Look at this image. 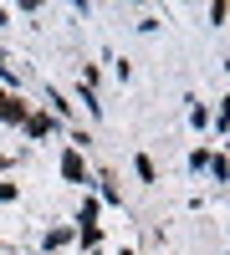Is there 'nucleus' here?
Here are the masks:
<instances>
[{
    "instance_id": "3",
    "label": "nucleus",
    "mask_w": 230,
    "mask_h": 255,
    "mask_svg": "<svg viewBox=\"0 0 230 255\" xmlns=\"http://www.w3.org/2000/svg\"><path fill=\"white\" fill-rule=\"evenodd\" d=\"M26 133H31V138H46V133H51V118H46V113H26Z\"/></svg>"
},
{
    "instance_id": "1",
    "label": "nucleus",
    "mask_w": 230,
    "mask_h": 255,
    "mask_svg": "<svg viewBox=\"0 0 230 255\" xmlns=\"http://www.w3.org/2000/svg\"><path fill=\"white\" fill-rule=\"evenodd\" d=\"M61 179L87 184V163H82V153H77V148H67V153H61Z\"/></svg>"
},
{
    "instance_id": "4",
    "label": "nucleus",
    "mask_w": 230,
    "mask_h": 255,
    "mask_svg": "<svg viewBox=\"0 0 230 255\" xmlns=\"http://www.w3.org/2000/svg\"><path fill=\"white\" fill-rule=\"evenodd\" d=\"M0 82H15V72L5 67V56H0Z\"/></svg>"
},
{
    "instance_id": "2",
    "label": "nucleus",
    "mask_w": 230,
    "mask_h": 255,
    "mask_svg": "<svg viewBox=\"0 0 230 255\" xmlns=\"http://www.w3.org/2000/svg\"><path fill=\"white\" fill-rule=\"evenodd\" d=\"M0 118H5V123H26V102L10 97V92H0Z\"/></svg>"
}]
</instances>
